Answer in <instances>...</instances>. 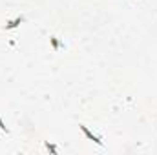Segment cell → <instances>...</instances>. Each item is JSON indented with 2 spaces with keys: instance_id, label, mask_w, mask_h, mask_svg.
<instances>
[{
  "instance_id": "3957f363",
  "label": "cell",
  "mask_w": 157,
  "mask_h": 155,
  "mask_svg": "<svg viewBox=\"0 0 157 155\" xmlns=\"http://www.w3.org/2000/svg\"><path fill=\"white\" fill-rule=\"evenodd\" d=\"M49 42H51V46H53V49H59V47H60V42L57 40V37H51V39H49Z\"/></svg>"
},
{
  "instance_id": "6da1fadb",
  "label": "cell",
  "mask_w": 157,
  "mask_h": 155,
  "mask_svg": "<svg viewBox=\"0 0 157 155\" xmlns=\"http://www.w3.org/2000/svg\"><path fill=\"white\" fill-rule=\"evenodd\" d=\"M78 128L82 130V133H84V135H86V137H88L90 141H93L95 144H99V146H102V139H101L99 135H95V133H91V131L88 130V126H84V124H78Z\"/></svg>"
},
{
  "instance_id": "7a4b0ae2",
  "label": "cell",
  "mask_w": 157,
  "mask_h": 155,
  "mask_svg": "<svg viewBox=\"0 0 157 155\" xmlns=\"http://www.w3.org/2000/svg\"><path fill=\"white\" fill-rule=\"evenodd\" d=\"M22 22H24V17H17L15 20H11V22H7V24H6L4 28H6V29H15V28H18V26L22 24Z\"/></svg>"
},
{
  "instance_id": "277c9868",
  "label": "cell",
  "mask_w": 157,
  "mask_h": 155,
  "mask_svg": "<svg viewBox=\"0 0 157 155\" xmlns=\"http://www.w3.org/2000/svg\"><path fill=\"white\" fill-rule=\"evenodd\" d=\"M46 148H48V152H49V153H57V146H55V144H49V142H46Z\"/></svg>"
},
{
  "instance_id": "5b68a950",
  "label": "cell",
  "mask_w": 157,
  "mask_h": 155,
  "mask_svg": "<svg viewBox=\"0 0 157 155\" xmlns=\"http://www.w3.org/2000/svg\"><path fill=\"white\" fill-rule=\"evenodd\" d=\"M0 130H2V131H6V133L9 131V130H7V126H6V124L2 122V119H0Z\"/></svg>"
}]
</instances>
